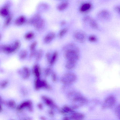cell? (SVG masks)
Returning a JSON list of instances; mask_svg holds the SVG:
<instances>
[{
	"mask_svg": "<svg viewBox=\"0 0 120 120\" xmlns=\"http://www.w3.org/2000/svg\"><path fill=\"white\" fill-rule=\"evenodd\" d=\"M76 75L71 72L65 73L62 76L60 81L64 85H70L74 83L77 80Z\"/></svg>",
	"mask_w": 120,
	"mask_h": 120,
	"instance_id": "1",
	"label": "cell"
},
{
	"mask_svg": "<svg viewBox=\"0 0 120 120\" xmlns=\"http://www.w3.org/2000/svg\"><path fill=\"white\" fill-rule=\"evenodd\" d=\"M34 89L37 90L42 89L47 90L51 89V87L48 82L40 78L35 79L34 82Z\"/></svg>",
	"mask_w": 120,
	"mask_h": 120,
	"instance_id": "2",
	"label": "cell"
},
{
	"mask_svg": "<svg viewBox=\"0 0 120 120\" xmlns=\"http://www.w3.org/2000/svg\"><path fill=\"white\" fill-rule=\"evenodd\" d=\"M116 101V98L114 96H109L105 98L103 103L102 108L105 109L112 107L115 104Z\"/></svg>",
	"mask_w": 120,
	"mask_h": 120,
	"instance_id": "3",
	"label": "cell"
},
{
	"mask_svg": "<svg viewBox=\"0 0 120 120\" xmlns=\"http://www.w3.org/2000/svg\"><path fill=\"white\" fill-rule=\"evenodd\" d=\"M73 106L77 108L86 104L88 102L86 98L82 95L76 98L73 101Z\"/></svg>",
	"mask_w": 120,
	"mask_h": 120,
	"instance_id": "4",
	"label": "cell"
},
{
	"mask_svg": "<svg viewBox=\"0 0 120 120\" xmlns=\"http://www.w3.org/2000/svg\"><path fill=\"white\" fill-rule=\"evenodd\" d=\"M18 72L22 79H26L30 77L31 75V71L28 67L25 66L23 67L21 69L19 70Z\"/></svg>",
	"mask_w": 120,
	"mask_h": 120,
	"instance_id": "5",
	"label": "cell"
},
{
	"mask_svg": "<svg viewBox=\"0 0 120 120\" xmlns=\"http://www.w3.org/2000/svg\"><path fill=\"white\" fill-rule=\"evenodd\" d=\"M111 14L108 11L103 10L100 11L97 14V16L100 20H107L110 18Z\"/></svg>",
	"mask_w": 120,
	"mask_h": 120,
	"instance_id": "6",
	"label": "cell"
},
{
	"mask_svg": "<svg viewBox=\"0 0 120 120\" xmlns=\"http://www.w3.org/2000/svg\"><path fill=\"white\" fill-rule=\"evenodd\" d=\"M32 71L35 79L40 78L41 71V67L38 64L34 65L32 67Z\"/></svg>",
	"mask_w": 120,
	"mask_h": 120,
	"instance_id": "7",
	"label": "cell"
},
{
	"mask_svg": "<svg viewBox=\"0 0 120 120\" xmlns=\"http://www.w3.org/2000/svg\"><path fill=\"white\" fill-rule=\"evenodd\" d=\"M10 10L8 5L6 4L0 8V16L6 18L10 15Z\"/></svg>",
	"mask_w": 120,
	"mask_h": 120,
	"instance_id": "8",
	"label": "cell"
},
{
	"mask_svg": "<svg viewBox=\"0 0 120 120\" xmlns=\"http://www.w3.org/2000/svg\"><path fill=\"white\" fill-rule=\"evenodd\" d=\"M74 37L77 41L83 42L85 40L86 36L83 32L79 31L75 33L74 35Z\"/></svg>",
	"mask_w": 120,
	"mask_h": 120,
	"instance_id": "9",
	"label": "cell"
},
{
	"mask_svg": "<svg viewBox=\"0 0 120 120\" xmlns=\"http://www.w3.org/2000/svg\"><path fill=\"white\" fill-rule=\"evenodd\" d=\"M83 20L84 22H88L90 26L93 28L96 29L98 28V24L96 21L90 17H85L84 18Z\"/></svg>",
	"mask_w": 120,
	"mask_h": 120,
	"instance_id": "10",
	"label": "cell"
},
{
	"mask_svg": "<svg viewBox=\"0 0 120 120\" xmlns=\"http://www.w3.org/2000/svg\"><path fill=\"white\" fill-rule=\"evenodd\" d=\"M26 21V18L23 15L17 17L14 21L15 24L17 26H20L23 24Z\"/></svg>",
	"mask_w": 120,
	"mask_h": 120,
	"instance_id": "11",
	"label": "cell"
},
{
	"mask_svg": "<svg viewBox=\"0 0 120 120\" xmlns=\"http://www.w3.org/2000/svg\"><path fill=\"white\" fill-rule=\"evenodd\" d=\"M45 24L44 20L41 18L34 26L35 29L37 30L40 31L43 28Z\"/></svg>",
	"mask_w": 120,
	"mask_h": 120,
	"instance_id": "12",
	"label": "cell"
},
{
	"mask_svg": "<svg viewBox=\"0 0 120 120\" xmlns=\"http://www.w3.org/2000/svg\"><path fill=\"white\" fill-rule=\"evenodd\" d=\"M41 19V16L39 14H36L33 15L28 21V23L34 26Z\"/></svg>",
	"mask_w": 120,
	"mask_h": 120,
	"instance_id": "13",
	"label": "cell"
},
{
	"mask_svg": "<svg viewBox=\"0 0 120 120\" xmlns=\"http://www.w3.org/2000/svg\"><path fill=\"white\" fill-rule=\"evenodd\" d=\"M58 53L56 51L54 52L51 54L49 61L48 63L49 65L52 66L56 62L58 57Z\"/></svg>",
	"mask_w": 120,
	"mask_h": 120,
	"instance_id": "14",
	"label": "cell"
},
{
	"mask_svg": "<svg viewBox=\"0 0 120 120\" xmlns=\"http://www.w3.org/2000/svg\"><path fill=\"white\" fill-rule=\"evenodd\" d=\"M82 95L79 92L73 90L68 93V97L69 98L73 101L76 98Z\"/></svg>",
	"mask_w": 120,
	"mask_h": 120,
	"instance_id": "15",
	"label": "cell"
},
{
	"mask_svg": "<svg viewBox=\"0 0 120 120\" xmlns=\"http://www.w3.org/2000/svg\"><path fill=\"white\" fill-rule=\"evenodd\" d=\"M55 36V34L54 33L50 32L45 36L44 39V41L46 43H49L53 40Z\"/></svg>",
	"mask_w": 120,
	"mask_h": 120,
	"instance_id": "16",
	"label": "cell"
},
{
	"mask_svg": "<svg viewBox=\"0 0 120 120\" xmlns=\"http://www.w3.org/2000/svg\"><path fill=\"white\" fill-rule=\"evenodd\" d=\"M91 4L87 2L83 4L80 8V11L85 12L88 11L91 8Z\"/></svg>",
	"mask_w": 120,
	"mask_h": 120,
	"instance_id": "17",
	"label": "cell"
},
{
	"mask_svg": "<svg viewBox=\"0 0 120 120\" xmlns=\"http://www.w3.org/2000/svg\"><path fill=\"white\" fill-rule=\"evenodd\" d=\"M84 117V115L83 114L76 112L72 114L71 116V118L72 120H82Z\"/></svg>",
	"mask_w": 120,
	"mask_h": 120,
	"instance_id": "18",
	"label": "cell"
},
{
	"mask_svg": "<svg viewBox=\"0 0 120 120\" xmlns=\"http://www.w3.org/2000/svg\"><path fill=\"white\" fill-rule=\"evenodd\" d=\"M14 53L17 52L20 49L21 43L18 40L15 41L11 44Z\"/></svg>",
	"mask_w": 120,
	"mask_h": 120,
	"instance_id": "19",
	"label": "cell"
},
{
	"mask_svg": "<svg viewBox=\"0 0 120 120\" xmlns=\"http://www.w3.org/2000/svg\"><path fill=\"white\" fill-rule=\"evenodd\" d=\"M77 62L67 61L65 64V67L68 70H71L74 69L76 67Z\"/></svg>",
	"mask_w": 120,
	"mask_h": 120,
	"instance_id": "20",
	"label": "cell"
},
{
	"mask_svg": "<svg viewBox=\"0 0 120 120\" xmlns=\"http://www.w3.org/2000/svg\"><path fill=\"white\" fill-rule=\"evenodd\" d=\"M43 52L41 49H39L37 50L36 54L34 56L35 60L36 61L40 60L43 56Z\"/></svg>",
	"mask_w": 120,
	"mask_h": 120,
	"instance_id": "21",
	"label": "cell"
},
{
	"mask_svg": "<svg viewBox=\"0 0 120 120\" xmlns=\"http://www.w3.org/2000/svg\"><path fill=\"white\" fill-rule=\"evenodd\" d=\"M27 55V51L24 49L21 50L19 54V58L21 60H23L26 59Z\"/></svg>",
	"mask_w": 120,
	"mask_h": 120,
	"instance_id": "22",
	"label": "cell"
},
{
	"mask_svg": "<svg viewBox=\"0 0 120 120\" xmlns=\"http://www.w3.org/2000/svg\"><path fill=\"white\" fill-rule=\"evenodd\" d=\"M68 2H66L61 3L57 6V8L59 11L63 10L66 8L68 5Z\"/></svg>",
	"mask_w": 120,
	"mask_h": 120,
	"instance_id": "23",
	"label": "cell"
},
{
	"mask_svg": "<svg viewBox=\"0 0 120 120\" xmlns=\"http://www.w3.org/2000/svg\"><path fill=\"white\" fill-rule=\"evenodd\" d=\"M12 19V17L10 15L6 17L4 22V26L5 27L8 26L11 24Z\"/></svg>",
	"mask_w": 120,
	"mask_h": 120,
	"instance_id": "24",
	"label": "cell"
},
{
	"mask_svg": "<svg viewBox=\"0 0 120 120\" xmlns=\"http://www.w3.org/2000/svg\"><path fill=\"white\" fill-rule=\"evenodd\" d=\"M9 84V81L7 80H4L0 82V88L4 89L7 87Z\"/></svg>",
	"mask_w": 120,
	"mask_h": 120,
	"instance_id": "25",
	"label": "cell"
},
{
	"mask_svg": "<svg viewBox=\"0 0 120 120\" xmlns=\"http://www.w3.org/2000/svg\"><path fill=\"white\" fill-rule=\"evenodd\" d=\"M34 36V33L32 32H29L26 34L24 36L25 38L27 40L32 39Z\"/></svg>",
	"mask_w": 120,
	"mask_h": 120,
	"instance_id": "26",
	"label": "cell"
},
{
	"mask_svg": "<svg viewBox=\"0 0 120 120\" xmlns=\"http://www.w3.org/2000/svg\"><path fill=\"white\" fill-rule=\"evenodd\" d=\"M52 69L50 67L46 68L44 70V74L46 77H48L51 75L52 72Z\"/></svg>",
	"mask_w": 120,
	"mask_h": 120,
	"instance_id": "27",
	"label": "cell"
},
{
	"mask_svg": "<svg viewBox=\"0 0 120 120\" xmlns=\"http://www.w3.org/2000/svg\"><path fill=\"white\" fill-rule=\"evenodd\" d=\"M68 30L67 28H65L61 30L59 33V36L60 37L64 36L67 33Z\"/></svg>",
	"mask_w": 120,
	"mask_h": 120,
	"instance_id": "28",
	"label": "cell"
},
{
	"mask_svg": "<svg viewBox=\"0 0 120 120\" xmlns=\"http://www.w3.org/2000/svg\"><path fill=\"white\" fill-rule=\"evenodd\" d=\"M51 75L52 81L54 82H56L57 79V76L56 73L52 71Z\"/></svg>",
	"mask_w": 120,
	"mask_h": 120,
	"instance_id": "29",
	"label": "cell"
},
{
	"mask_svg": "<svg viewBox=\"0 0 120 120\" xmlns=\"http://www.w3.org/2000/svg\"><path fill=\"white\" fill-rule=\"evenodd\" d=\"M37 44V42L34 41L31 45L30 47V51H31L36 49L35 48Z\"/></svg>",
	"mask_w": 120,
	"mask_h": 120,
	"instance_id": "30",
	"label": "cell"
},
{
	"mask_svg": "<svg viewBox=\"0 0 120 120\" xmlns=\"http://www.w3.org/2000/svg\"><path fill=\"white\" fill-rule=\"evenodd\" d=\"M120 105H119L116 107L115 110L116 114L119 118H120Z\"/></svg>",
	"mask_w": 120,
	"mask_h": 120,
	"instance_id": "31",
	"label": "cell"
},
{
	"mask_svg": "<svg viewBox=\"0 0 120 120\" xmlns=\"http://www.w3.org/2000/svg\"><path fill=\"white\" fill-rule=\"evenodd\" d=\"M89 40L90 42H94L96 41L97 38L96 37L93 35L90 36L89 37Z\"/></svg>",
	"mask_w": 120,
	"mask_h": 120,
	"instance_id": "32",
	"label": "cell"
},
{
	"mask_svg": "<svg viewBox=\"0 0 120 120\" xmlns=\"http://www.w3.org/2000/svg\"><path fill=\"white\" fill-rule=\"evenodd\" d=\"M51 54V53L48 52L45 54V57L48 63L49 61Z\"/></svg>",
	"mask_w": 120,
	"mask_h": 120,
	"instance_id": "33",
	"label": "cell"
},
{
	"mask_svg": "<svg viewBox=\"0 0 120 120\" xmlns=\"http://www.w3.org/2000/svg\"><path fill=\"white\" fill-rule=\"evenodd\" d=\"M9 105L11 107H14L15 105V102L13 100H11L9 101L8 102Z\"/></svg>",
	"mask_w": 120,
	"mask_h": 120,
	"instance_id": "34",
	"label": "cell"
},
{
	"mask_svg": "<svg viewBox=\"0 0 120 120\" xmlns=\"http://www.w3.org/2000/svg\"><path fill=\"white\" fill-rule=\"evenodd\" d=\"M115 10L117 12L120 13V7L119 6H116L115 8Z\"/></svg>",
	"mask_w": 120,
	"mask_h": 120,
	"instance_id": "35",
	"label": "cell"
},
{
	"mask_svg": "<svg viewBox=\"0 0 120 120\" xmlns=\"http://www.w3.org/2000/svg\"><path fill=\"white\" fill-rule=\"evenodd\" d=\"M66 23V22L65 21H63L61 22L60 24L62 25H64Z\"/></svg>",
	"mask_w": 120,
	"mask_h": 120,
	"instance_id": "36",
	"label": "cell"
},
{
	"mask_svg": "<svg viewBox=\"0 0 120 120\" xmlns=\"http://www.w3.org/2000/svg\"><path fill=\"white\" fill-rule=\"evenodd\" d=\"M2 110V108L1 105H0V112Z\"/></svg>",
	"mask_w": 120,
	"mask_h": 120,
	"instance_id": "37",
	"label": "cell"
},
{
	"mask_svg": "<svg viewBox=\"0 0 120 120\" xmlns=\"http://www.w3.org/2000/svg\"><path fill=\"white\" fill-rule=\"evenodd\" d=\"M1 36H0V39H1Z\"/></svg>",
	"mask_w": 120,
	"mask_h": 120,
	"instance_id": "38",
	"label": "cell"
},
{
	"mask_svg": "<svg viewBox=\"0 0 120 120\" xmlns=\"http://www.w3.org/2000/svg\"></svg>",
	"mask_w": 120,
	"mask_h": 120,
	"instance_id": "39",
	"label": "cell"
}]
</instances>
